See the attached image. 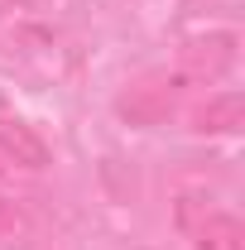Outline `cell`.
Masks as SVG:
<instances>
[{
	"instance_id": "277c9868",
	"label": "cell",
	"mask_w": 245,
	"mask_h": 250,
	"mask_svg": "<svg viewBox=\"0 0 245 250\" xmlns=\"http://www.w3.org/2000/svg\"><path fill=\"white\" fill-rule=\"evenodd\" d=\"M241 125H245V96L241 92L212 96V101H202L197 116H192V130H197V135H231V130H241Z\"/></svg>"
},
{
	"instance_id": "7a4b0ae2",
	"label": "cell",
	"mask_w": 245,
	"mask_h": 250,
	"mask_svg": "<svg viewBox=\"0 0 245 250\" xmlns=\"http://www.w3.org/2000/svg\"><path fill=\"white\" fill-rule=\"evenodd\" d=\"M178 96H183V77H178V72H149V77H140L135 87L121 92L116 111H121L130 125H163L173 116Z\"/></svg>"
},
{
	"instance_id": "5b68a950",
	"label": "cell",
	"mask_w": 245,
	"mask_h": 250,
	"mask_svg": "<svg viewBox=\"0 0 245 250\" xmlns=\"http://www.w3.org/2000/svg\"><path fill=\"white\" fill-rule=\"evenodd\" d=\"M0 154L15 159L20 168H48V145L24 121H0Z\"/></svg>"
},
{
	"instance_id": "6da1fadb",
	"label": "cell",
	"mask_w": 245,
	"mask_h": 250,
	"mask_svg": "<svg viewBox=\"0 0 245 250\" xmlns=\"http://www.w3.org/2000/svg\"><path fill=\"white\" fill-rule=\"evenodd\" d=\"M236 53H241V39L231 29H207L178 48V67L173 72L183 82H216V77H226L236 67Z\"/></svg>"
},
{
	"instance_id": "8992f818",
	"label": "cell",
	"mask_w": 245,
	"mask_h": 250,
	"mask_svg": "<svg viewBox=\"0 0 245 250\" xmlns=\"http://www.w3.org/2000/svg\"><path fill=\"white\" fill-rule=\"evenodd\" d=\"M5 226H15V212H10V202L0 197V231H5Z\"/></svg>"
},
{
	"instance_id": "3957f363",
	"label": "cell",
	"mask_w": 245,
	"mask_h": 250,
	"mask_svg": "<svg viewBox=\"0 0 245 250\" xmlns=\"http://www.w3.org/2000/svg\"><path fill=\"white\" fill-rule=\"evenodd\" d=\"M192 231V250H245V226L231 212H202L197 221H187Z\"/></svg>"
}]
</instances>
